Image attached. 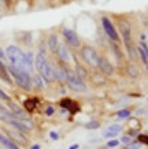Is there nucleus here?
Instances as JSON below:
<instances>
[{"instance_id": "obj_1", "label": "nucleus", "mask_w": 148, "mask_h": 149, "mask_svg": "<svg viewBox=\"0 0 148 149\" xmlns=\"http://www.w3.org/2000/svg\"><path fill=\"white\" fill-rule=\"evenodd\" d=\"M7 70H8V74L14 78L15 84H17L19 88H22L23 91H30L33 82H32V77L29 72L23 71V70H19V68H17V67H13V66L7 67Z\"/></svg>"}, {"instance_id": "obj_2", "label": "nucleus", "mask_w": 148, "mask_h": 149, "mask_svg": "<svg viewBox=\"0 0 148 149\" xmlns=\"http://www.w3.org/2000/svg\"><path fill=\"white\" fill-rule=\"evenodd\" d=\"M34 64H36L37 71L40 72V77L43 78V79H45L47 82H49L52 78H54V68L51 67L48 59L45 58V55L43 54V52L36 56Z\"/></svg>"}, {"instance_id": "obj_3", "label": "nucleus", "mask_w": 148, "mask_h": 149, "mask_svg": "<svg viewBox=\"0 0 148 149\" xmlns=\"http://www.w3.org/2000/svg\"><path fill=\"white\" fill-rule=\"evenodd\" d=\"M6 56H7V59H8V62L11 63L13 67H17L19 70L25 71V56H26V54H23L19 48L10 45L6 49Z\"/></svg>"}, {"instance_id": "obj_4", "label": "nucleus", "mask_w": 148, "mask_h": 149, "mask_svg": "<svg viewBox=\"0 0 148 149\" xmlns=\"http://www.w3.org/2000/svg\"><path fill=\"white\" fill-rule=\"evenodd\" d=\"M81 55H82L84 60H85L89 66H93V67H97L99 66L100 58H99L97 52H96L92 47H84V48L81 49Z\"/></svg>"}, {"instance_id": "obj_5", "label": "nucleus", "mask_w": 148, "mask_h": 149, "mask_svg": "<svg viewBox=\"0 0 148 149\" xmlns=\"http://www.w3.org/2000/svg\"><path fill=\"white\" fill-rule=\"evenodd\" d=\"M66 81H67L69 88L73 89V91H76V92L85 91V84H84V81L76 74V71H67V78H66Z\"/></svg>"}, {"instance_id": "obj_6", "label": "nucleus", "mask_w": 148, "mask_h": 149, "mask_svg": "<svg viewBox=\"0 0 148 149\" xmlns=\"http://www.w3.org/2000/svg\"><path fill=\"white\" fill-rule=\"evenodd\" d=\"M102 25H103V29H104V32H106V34L110 37V40L114 41V42H118L119 41V34L117 33V29L114 27V25H112L111 21L107 17L102 18Z\"/></svg>"}, {"instance_id": "obj_7", "label": "nucleus", "mask_w": 148, "mask_h": 149, "mask_svg": "<svg viewBox=\"0 0 148 149\" xmlns=\"http://www.w3.org/2000/svg\"><path fill=\"white\" fill-rule=\"evenodd\" d=\"M118 26H119V30H121L122 38L125 41V45L128 48V47L132 45V29H130L129 23L125 22V21H119Z\"/></svg>"}, {"instance_id": "obj_8", "label": "nucleus", "mask_w": 148, "mask_h": 149, "mask_svg": "<svg viewBox=\"0 0 148 149\" xmlns=\"http://www.w3.org/2000/svg\"><path fill=\"white\" fill-rule=\"evenodd\" d=\"M63 37H65V40L67 41L69 44L72 47H78L80 45V38H78V36H77V33L74 32V30H72V29H63Z\"/></svg>"}, {"instance_id": "obj_9", "label": "nucleus", "mask_w": 148, "mask_h": 149, "mask_svg": "<svg viewBox=\"0 0 148 149\" xmlns=\"http://www.w3.org/2000/svg\"><path fill=\"white\" fill-rule=\"evenodd\" d=\"M122 127L119 126V125H111V126L106 127V130H104L103 136L106 137V138H111V137H117L119 133H121Z\"/></svg>"}, {"instance_id": "obj_10", "label": "nucleus", "mask_w": 148, "mask_h": 149, "mask_svg": "<svg viewBox=\"0 0 148 149\" xmlns=\"http://www.w3.org/2000/svg\"><path fill=\"white\" fill-rule=\"evenodd\" d=\"M104 74H107V75H112L114 74V67L111 66V63L106 60V59H102L100 58V62H99V66H97Z\"/></svg>"}, {"instance_id": "obj_11", "label": "nucleus", "mask_w": 148, "mask_h": 149, "mask_svg": "<svg viewBox=\"0 0 148 149\" xmlns=\"http://www.w3.org/2000/svg\"><path fill=\"white\" fill-rule=\"evenodd\" d=\"M0 144L3 145L6 149H19L18 145L15 144L11 138H8V137H6L4 134H1L0 133Z\"/></svg>"}, {"instance_id": "obj_12", "label": "nucleus", "mask_w": 148, "mask_h": 149, "mask_svg": "<svg viewBox=\"0 0 148 149\" xmlns=\"http://www.w3.org/2000/svg\"><path fill=\"white\" fill-rule=\"evenodd\" d=\"M56 54L59 55V59L65 62V63H69L70 62V52L67 51V48L63 45V44H59V48H58V52Z\"/></svg>"}, {"instance_id": "obj_13", "label": "nucleus", "mask_w": 148, "mask_h": 149, "mask_svg": "<svg viewBox=\"0 0 148 149\" xmlns=\"http://www.w3.org/2000/svg\"><path fill=\"white\" fill-rule=\"evenodd\" d=\"M48 47H49V51H51V52H54V54H56V52H58L59 40H58V37L55 36V34L49 36V38H48Z\"/></svg>"}, {"instance_id": "obj_14", "label": "nucleus", "mask_w": 148, "mask_h": 149, "mask_svg": "<svg viewBox=\"0 0 148 149\" xmlns=\"http://www.w3.org/2000/svg\"><path fill=\"white\" fill-rule=\"evenodd\" d=\"M0 78H1L3 81H6L7 84H11V78H10V74H8V70H7V67L0 68Z\"/></svg>"}, {"instance_id": "obj_15", "label": "nucleus", "mask_w": 148, "mask_h": 149, "mask_svg": "<svg viewBox=\"0 0 148 149\" xmlns=\"http://www.w3.org/2000/svg\"><path fill=\"white\" fill-rule=\"evenodd\" d=\"M32 82H33L39 89H43V88H44V84H43V79H41L40 74H39V75H34V77L32 78Z\"/></svg>"}, {"instance_id": "obj_16", "label": "nucleus", "mask_w": 148, "mask_h": 149, "mask_svg": "<svg viewBox=\"0 0 148 149\" xmlns=\"http://www.w3.org/2000/svg\"><path fill=\"white\" fill-rule=\"evenodd\" d=\"M6 62H7V56H6L4 51L0 48V68L7 67V66H6Z\"/></svg>"}, {"instance_id": "obj_17", "label": "nucleus", "mask_w": 148, "mask_h": 149, "mask_svg": "<svg viewBox=\"0 0 148 149\" xmlns=\"http://www.w3.org/2000/svg\"><path fill=\"white\" fill-rule=\"evenodd\" d=\"M36 103H37V100H36V99L26 100V101H25V107H26V109L32 111V109H34V105H36Z\"/></svg>"}, {"instance_id": "obj_18", "label": "nucleus", "mask_w": 148, "mask_h": 149, "mask_svg": "<svg viewBox=\"0 0 148 149\" xmlns=\"http://www.w3.org/2000/svg\"><path fill=\"white\" fill-rule=\"evenodd\" d=\"M76 74L81 78V79H82V78H85V77H86V70H85V68H82L81 66H77V68H76Z\"/></svg>"}, {"instance_id": "obj_19", "label": "nucleus", "mask_w": 148, "mask_h": 149, "mask_svg": "<svg viewBox=\"0 0 148 149\" xmlns=\"http://www.w3.org/2000/svg\"><path fill=\"white\" fill-rule=\"evenodd\" d=\"M117 115H118L119 118H122V119H123V118H128V116H129L130 112L128 111V109H122V111H118Z\"/></svg>"}, {"instance_id": "obj_20", "label": "nucleus", "mask_w": 148, "mask_h": 149, "mask_svg": "<svg viewBox=\"0 0 148 149\" xmlns=\"http://www.w3.org/2000/svg\"><path fill=\"white\" fill-rule=\"evenodd\" d=\"M99 127V122H89L86 123V129H89V130H93V129H97Z\"/></svg>"}, {"instance_id": "obj_21", "label": "nucleus", "mask_w": 148, "mask_h": 149, "mask_svg": "<svg viewBox=\"0 0 148 149\" xmlns=\"http://www.w3.org/2000/svg\"><path fill=\"white\" fill-rule=\"evenodd\" d=\"M60 105L62 107H65V108H70V105H73V103H72V100H63L62 103H60Z\"/></svg>"}, {"instance_id": "obj_22", "label": "nucleus", "mask_w": 148, "mask_h": 149, "mask_svg": "<svg viewBox=\"0 0 148 149\" xmlns=\"http://www.w3.org/2000/svg\"><path fill=\"white\" fill-rule=\"evenodd\" d=\"M0 100H6V101H8L10 100V97H8V95H6L4 92L0 89Z\"/></svg>"}, {"instance_id": "obj_23", "label": "nucleus", "mask_w": 148, "mask_h": 149, "mask_svg": "<svg viewBox=\"0 0 148 149\" xmlns=\"http://www.w3.org/2000/svg\"><path fill=\"white\" fill-rule=\"evenodd\" d=\"M118 145V141H110V142H107V146H110V148H114V146H117Z\"/></svg>"}, {"instance_id": "obj_24", "label": "nucleus", "mask_w": 148, "mask_h": 149, "mask_svg": "<svg viewBox=\"0 0 148 149\" xmlns=\"http://www.w3.org/2000/svg\"><path fill=\"white\" fill-rule=\"evenodd\" d=\"M45 113H47V116H51V115L54 113V108H52V107H48L47 111H45Z\"/></svg>"}, {"instance_id": "obj_25", "label": "nucleus", "mask_w": 148, "mask_h": 149, "mask_svg": "<svg viewBox=\"0 0 148 149\" xmlns=\"http://www.w3.org/2000/svg\"><path fill=\"white\" fill-rule=\"evenodd\" d=\"M49 137H51L52 140H58V133H55V131H51V133H49Z\"/></svg>"}, {"instance_id": "obj_26", "label": "nucleus", "mask_w": 148, "mask_h": 149, "mask_svg": "<svg viewBox=\"0 0 148 149\" xmlns=\"http://www.w3.org/2000/svg\"><path fill=\"white\" fill-rule=\"evenodd\" d=\"M122 142H125V144H129V142H130V138H129V137H123V138H122Z\"/></svg>"}, {"instance_id": "obj_27", "label": "nucleus", "mask_w": 148, "mask_h": 149, "mask_svg": "<svg viewBox=\"0 0 148 149\" xmlns=\"http://www.w3.org/2000/svg\"><path fill=\"white\" fill-rule=\"evenodd\" d=\"M77 148H78V144H74V145H72L69 149H77Z\"/></svg>"}, {"instance_id": "obj_28", "label": "nucleus", "mask_w": 148, "mask_h": 149, "mask_svg": "<svg viewBox=\"0 0 148 149\" xmlns=\"http://www.w3.org/2000/svg\"><path fill=\"white\" fill-rule=\"evenodd\" d=\"M32 149H40V145H33V146H32Z\"/></svg>"}]
</instances>
